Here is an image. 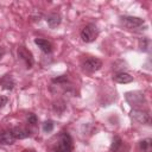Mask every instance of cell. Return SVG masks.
<instances>
[{
	"instance_id": "cell-1",
	"label": "cell",
	"mask_w": 152,
	"mask_h": 152,
	"mask_svg": "<svg viewBox=\"0 0 152 152\" xmlns=\"http://www.w3.org/2000/svg\"><path fill=\"white\" fill-rule=\"evenodd\" d=\"M72 147V139L70 134L68 132H62L58 137V141L53 148V152H71Z\"/></svg>"
},
{
	"instance_id": "cell-2",
	"label": "cell",
	"mask_w": 152,
	"mask_h": 152,
	"mask_svg": "<svg viewBox=\"0 0 152 152\" xmlns=\"http://www.w3.org/2000/svg\"><path fill=\"white\" fill-rule=\"evenodd\" d=\"M126 101L134 108H140L145 103V96L141 91H128L125 94Z\"/></svg>"
},
{
	"instance_id": "cell-3",
	"label": "cell",
	"mask_w": 152,
	"mask_h": 152,
	"mask_svg": "<svg viewBox=\"0 0 152 152\" xmlns=\"http://www.w3.org/2000/svg\"><path fill=\"white\" fill-rule=\"evenodd\" d=\"M97 33L99 32H97L96 26L94 24H88V25H86L82 28V31H81V38H82V40L84 43H91V42H94L96 39Z\"/></svg>"
},
{
	"instance_id": "cell-4",
	"label": "cell",
	"mask_w": 152,
	"mask_h": 152,
	"mask_svg": "<svg viewBox=\"0 0 152 152\" xmlns=\"http://www.w3.org/2000/svg\"><path fill=\"white\" fill-rule=\"evenodd\" d=\"M120 19H121L120 20L121 24L127 28H139L145 24L144 19L138 17H132V15H125V17H121Z\"/></svg>"
},
{
	"instance_id": "cell-5",
	"label": "cell",
	"mask_w": 152,
	"mask_h": 152,
	"mask_svg": "<svg viewBox=\"0 0 152 152\" xmlns=\"http://www.w3.org/2000/svg\"><path fill=\"white\" fill-rule=\"evenodd\" d=\"M18 57L25 62L26 68H32V65L34 63V59H33V56H32L31 51H28L25 46H20L18 49Z\"/></svg>"
},
{
	"instance_id": "cell-6",
	"label": "cell",
	"mask_w": 152,
	"mask_h": 152,
	"mask_svg": "<svg viewBox=\"0 0 152 152\" xmlns=\"http://www.w3.org/2000/svg\"><path fill=\"white\" fill-rule=\"evenodd\" d=\"M101 66H102V62H101L99 58H95V57L87 58L86 62L83 63V68H84L87 71H90V72L97 71L99 69H101Z\"/></svg>"
},
{
	"instance_id": "cell-7",
	"label": "cell",
	"mask_w": 152,
	"mask_h": 152,
	"mask_svg": "<svg viewBox=\"0 0 152 152\" xmlns=\"http://www.w3.org/2000/svg\"><path fill=\"white\" fill-rule=\"evenodd\" d=\"M131 115L134 120H137L140 124H150V114L141 109H133L131 112Z\"/></svg>"
},
{
	"instance_id": "cell-8",
	"label": "cell",
	"mask_w": 152,
	"mask_h": 152,
	"mask_svg": "<svg viewBox=\"0 0 152 152\" xmlns=\"http://www.w3.org/2000/svg\"><path fill=\"white\" fill-rule=\"evenodd\" d=\"M36 45H38V48L44 52V53H51L52 51V44L46 40V39H42V38H36L34 39Z\"/></svg>"
},
{
	"instance_id": "cell-9",
	"label": "cell",
	"mask_w": 152,
	"mask_h": 152,
	"mask_svg": "<svg viewBox=\"0 0 152 152\" xmlns=\"http://www.w3.org/2000/svg\"><path fill=\"white\" fill-rule=\"evenodd\" d=\"M11 133L14 139H25L30 137V131L23 128V127H14L11 129Z\"/></svg>"
},
{
	"instance_id": "cell-10",
	"label": "cell",
	"mask_w": 152,
	"mask_h": 152,
	"mask_svg": "<svg viewBox=\"0 0 152 152\" xmlns=\"http://www.w3.org/2000/svg\"><path fill=\"white\" fill-rule=\"evenodd\" d=\"M113 80H114L115 82H118V83L126 84V83H131V82L133 81V76H131V75L127 74V72H119V74H116V75L113 77Z\"/></svg>"
},
{
	"instance_id": "cell-11",
	"label": "cell",
	"mask_w": 152,
	"mask_h": 152,
	"mask_svg": "<svg viewBox=\"0 0 152 152\" xmlns=\"http://www.w3.org/2000/svg\"><path fill=\"white\" fill-rule=\"evenodd\" d=\"M14 138L11 133V131H2L0 132V144L4 145H12L14 142Z\"/></svg>"
},
{
	"instance_id": "cell-12",
	"label": "cell",
	"mask_w": 152,
	"mask_h": 152,
	"mask_svg": "<svg viewBox=\"0 0 152 152\" xmlns=\"http://www.w3.org/2000/svg\"><path fill=\"white\" fill-rule=\"evenodd\" d=\"M0 84L2 86L4 89L6 90H12L14 87V81L12 80V77L10 75H5L1 80H0Z\"/></svg>"
},
{
	"instance_id": "cell-13",
	"label": "cell",
	"mask_w": 152,
	"mask_h": 152,
	"mask_svg": "<svg viewBox=\"0 0 152 152\" xmlns=\"http://www.w3.org/2000/svg\"><path fill=\"white\" fill-rule=\"evenodd\" d=\"M46 21H48L49 26L51 28H53V27H56V26H58L61 24V17L57 13H52V14L46 17Z\"/></svg>"
},
{
	"instance_id": "cell-14",
	"label": "cell",
	"mask_w": 152,
	"mask_h": 152,
	"mask_svg": "<svg viewBox=\"0 0 152 152\" xmlns=\"http://www.w3.org/2000/svg\"><path fill=\"white\" fill-rule=\"evenodd\" d=\"M121 146H122V140H121V138L118 137V135H115V137L113 138V140H112L110 151H112V152H118Z\"/></svg>"
},
{
	"instance_id": "cell-15",
	"label": "cell",
	"mask_w": 152,
	"mask_h": 152,
	"mask_svg": "<svg viewBox=\"0 0 152 152\" xmlns=\"http://www.w3.org/2000/svg\"><path fill=\"white\" fill-rule=\"evenodd\" d=\"M139 146H140V150L142 152H150L151 150V139L147 138V139H144L139 142Z\"/></svg>"
},
{
	"instance_id": "cell-16",
	"label": "cell",
	"mask_w": 152,
	"mask_h": 152,
	"mask_svg": "<svg viewBox=\"0 0 152 152\" xmlns=\"http://www.w3.org/2000/svg\"><path fill=\"white\" fill-rule=\"evenodd\" d=\"M52 129H53V122H52L51 120L44 121V124H43V131H44L45 133H50Z\"/></svg>"
},
{
	"instance_id": "cell-17",
	"label": "cell",
	"mask_w": 152,
	"mask_h": 152,
	"mask_svg": "<svg viewBox=\"0 0 152 152\" xmlns=\"http://www.w3.org/2000/svg\"><path fill=\"white\" fill-rule=\"evenodd\" d=\"M27 122H28L30 125H32V126L37 125V122H38V118L36 116V114H33V113L27 114Z\"/></svg>"
},
{
	"instance_id": "cell-18",
	"label": "cell",
	"mask_w": 152,
	"mask_h": 152,
	"mask_svg": "<svg viewBox=\"0 0 152 152\" xmlns=\"http://www.w3.org/2000/svg\"><path fill=\"white\" fill-rule=\"evenodd\" d=\"M148 44H150V40H148V39H146V38H142V39H140V42H139V45H140V50H144V51H146V50H147V48H148Z\"/></svg>"
},
{
	"instance_id": "cell-19",
	"label": "cell",
	"mask_w": 152,
	"mask_h": 152,
	"mask_svg": "<svg viewBox=\"0 0 152 152\" xmlns=\"http://www.w3.org/2000/svg\"><path fill=\"white\" fill-rule=\"evenodd\" d=\"M66 81H68L66 75H62V76L56 77V78H53V80H52V82H53V83H63V82H66Z\"/></svg>"
},
{
	"instance_id": "cell-20",
	"label": "cell",
	"mask_w": 152,
	"mask_h": 152,
	"mask_svg": "<svg viewBox=\"0 0 152 152\" xmlns=\"http://www.w3.org/2000/svg\"><path fill=\"white\" fill-rule=\"evenodd\" d=\"M8 102V99L6 96H0V108H2L5 104H7Z\"/></svg>"
},
{
	"instance_id": "cell-21",
	"label": "cell",
	"mask_w": 152,
	"mask_h": 152,
	"mask_svg": "<svg viewBox=\"0 0 152 152\" xmlns=\"http://www.w3.org/2000/svg\"><path fill=\"white\" fill-rule=\"evenodd\" d=\"M23 152H36L34 150H32V148H26V150H24Z\"/></svg>"
},
{
	"instance_id": "cell-22",
	"label": "cell",
	"mask_w": 152,
	"mask_h": 152,
	"mask_svg": "<svg viewBox=\"0 0 152 152\" xmlns=\"http://www.w3.org/2000/svg\"><path fill=\"white\" fill-rule=\"evenodd\" d=\"M2 55H4V50H2V49H1V48H0V57H1V56H2Z\"/></svg>"
}]
</instances>
